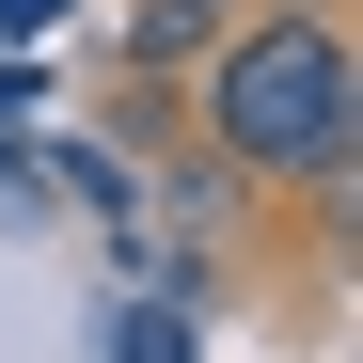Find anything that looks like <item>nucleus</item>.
I'll use <instances>...</instances> for the list:
<instances>
[{
  "label": "nucleus",
  "instance_id": "1",
  "mask_svg": "<svg viewBox=\"0 0 363 363\" xmlns=\"http://www.w3.org/2000/svg\"><path fill=\"white\" fill-rule=\"evenodd\" d=\"M332 95H347V32L332 16H237L221 48H206V158H237V174H300L316 158V127H332Z\"/></svg>",
  "mask_w": 363,
  "mask_h": 363
},
{
  "label": "nucleus",
  "instance_id": "2",
  "mask_svg": "<svg viewBox=\"0 0 363 363\" xmlns=\"http://www.w3.org/2000/svg\"><path fill=\"white\" fill-rule=\"evenodd\" d=\"M127 48H143V64H206V48H221V0H143Z\"/></svg>",
  "mask_w": 363,
  "mask_h": 363
},
{
  "label": "nucleus",
  "instance_id": "3",
  "mask_svg": "<svg viewBox=\"0 0 363 363\" xmlns=\"http://www.w3.org/2000/svg\"><path fill=\"white\" fill-rule=\"evenodd\" d=\"M284 16H316V0H284Z\"/></svg>",
  "mask_w": 363,
  "mask_h": 363
}]
</instances>
